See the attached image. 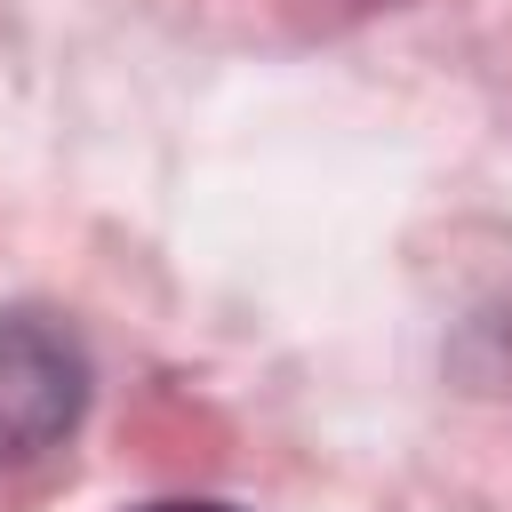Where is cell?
Segmentation results:
<instances>
[{
  "label": "cell",
  "instance_id": "cell-1",
  "mask_svg": "<svg viewBox=\"0 0 512 512\" xmlns=\"http://www.w3.org/2000/svg\"><path fill=\"white\" fill-rule=\"evenodd\" d=\"M80 400H88L80 344L32 312H0V464L56 448L80 424Z\"/></svg>",
  "mask_w": 512,
  "mask_h": 512
},
{
  "label": "cell",
  "instance_id": "cell-2",
  "mask_svg": "<svg viewBox=\"0 0 512 512\" xmlns=\"http://www.w3.org/2000/svg\"><path fill=\"white\" fill-rule=\"evenodd\" d=\"M144 512H232V504H144Z\"/></svg>",
  "mask_w": 512,
  "mask_h": 512
}]
</instances>
